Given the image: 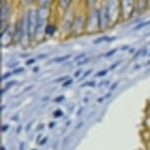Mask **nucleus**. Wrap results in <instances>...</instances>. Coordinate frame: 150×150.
Instances as JSON below:
<instances>
[{"label":"nucleus","instance_id":"1","mask_svg":"<svg viewBox=\"0 0 150 150\" xmlns=\"http://www.w3.org/2000/svg\"><path fill=\"white\" fill-rule=\"evenodd\" d=\"M116 38H109V36H101V38H99L97 39H95L94 40V44H98V43H101V42H111L113 40H115Z\"/></svg>","mask_w":150,"mask_h":150},{"label":"nucleus","instance_id":"2","mask_svg":"<svg viewBox=\"0 0 150 150\" xmlns=\"http://www.w3.org/2000/svg\"><path fill=\"white\" fill-rule=\"evenodd\" d=\"M71 58V54L69 55H65V56H62V57H57L55 58L53 62H55V63H62V62H65L66 60H69Z\"/></svg>","mask_w":150,"mask_h":150},{"label":"nucleus","instance_id":"3","mask_svg":"<svg viewBox=\"0 0 150 150\" xmlns=\"http://www.w3.org/2000/svg\"><path fill=\"white\" fill-rule=\"evenodd\" d=\"M55 32V27H53V26H47L46 27V29H45V33L48 35H52L53 33H54Z\"/></svg>","mask_w":150,"mask_h":150},{"label":"nucleus","instance_id":"4","mask_svg":"<svg viewBox=\"0 0 150 150\" xmlns=\"http://www.w3.org/2000/svg\"><path fill=\"white\" fill-rule=\"evenodd\" d=\"M148 25H150V20H149L148 22H142V23H140V24H138L137 26H135V27H134V30H140V29H142L143 27H146V26H148Z\"/></svg>","mask_w":150,"mask_h":150},{"label":"nucleus","instance_id":"5","mask_svg":"<svg viewBox=\"0 0 150 150\" xmlns=\"http://www.w3.org/2000/svg\"><path fill=\"white\" fill-rule=\"evenodd\" d=\"M15 83H16V81H10V83L7 84V86L5 87V88H2V89H1V95H2V94H4V92L6 91V90H7L8 88H10V87L12 86L13 84H15Z\"/></svg>","mask_w":150,"mask_h":150},{"label":"nucleus","instance_id":"6","mask_svg":"<svg viewBox=\"0 0 150 150\" xmlns=\"http://www.w3.org/2000/svg\"><path fill=\"white\" fill-rule=\"evenodd\" d=\"M81 87H86V86L93 87V86H95V83H94V81H86V83H84L81 84Z\"/></svg>","mask_w":150,"mask_h":150},{"label":"nucleus","instance_id":"7","mask_svg":"<svg viewBox=\"0 0 150 150\" xmlns=\"http://www.w3.org/2000/svg\"><path fill=\"white\" fill-rule=\"evenodd\" d=\"M53 116H54L55 118H60L63 116V112H62L61 110H56V111L53 113Z\"/></svg>","mask_w":150,"mask_h":150},{"label":"nucleus","instance_id":"8","mask_svg":"<svg viewBox=\"0 0 150 150\" xmlns=\"http://www.w3.org/2000/svg\"><path fill=\"white\" fill-rule=\"evenodd\" d=\"M84 57H86V53H81V54H79V55L76 56V57H75V60L79 62V61L81 60H81H83V58L84 59Z\"/></svg>","mask_w":150,"mask_h":150},{"label":"nucleus","instance_id":"9","mask_svg":"<svg viewBox=\"0 0 150 150\" xmlns=\"http://www.w3.org/2000/svg\"><path fill=\"white\" fill-rule=\"evenodd\" d=\"M116 52H117V48H114V49H112L111 51H109L108 53H106V54H104V56H105V57H110V56L114 55Z\"/></svg>","mask_w":150,"mask_h":150},{"label":"nucleus","instance_id":"10","mask_svg":"<svg viewBox=\"0 0 150 150\" xmlns=\"http://www.w3.org/2000/svg\"><path fill=\"white\" fill-rule=\"evenodd\" d=\"M72 83H73V80H72V79H69V80H67L66 81H64V83L62 84V86H63V87H66V86H71Z\"/></svg>","mask_w":150,"mask_h":150},{"label":"nucleus","instance_id":"11","mask_svg":"<svg viewBox=\"0 0 150 150\" xmlns=\"http://www.w3.org/2000/svg\"><path fill=\"white\" fill-rule=\"evenodd\" d=\"M107 73H108V71L107 70L100 71V72H98L97 74H96V77H103V76H106Z\"/></svg>","mask_w":150,"mask_h":150},{"label":"nucleus","instance_id":"12","mask_svg":"<svg viewBox=\"0 0 150 150\" xmlns=\"http://www.w3.org/2000/svg\"><path fill=\"white\" fill-rule=\"evenodd\" d=\"M24 71H25L24 68H18V69H14V71L12 73L14 74V75H17V74H20V73L24 72Z\"/></svg>","mask_w":150,"mask_h":150},{"label":"nucleus","instance_id":"13","mask_svg":"<svg viewBox=\"0 0 150 150\" xmlns=\"http://www.w3.org/2000/svg\"><path fill=\"white\" fill-rule=\"evenodd\" d=\"M12 74H13V73H11V72H8V73H6V74H4V75L1 77V80H2V81H4L5 79L10 78V77H11V75H12Z\"/></svg>","mask_w":150,"mask_h":150},{"label":"nucleus","instance_id":"14","mask_svg":"<svg viewBox=\"0 0 150 150\" xmlns=\"http://www.w3.org/2000/svg\"><path fill=\"white\" fill-rule=\"evenodd\" d=\"M89 62V59L88 58H86V59H83V61H79L78 62V65L79 66H81V65H83V64H86Z\"/></svg>","mask_w":150,"mask_h":150},{"label":"nucleus","instance_id":"15","mask_svg":"<svg viewBox=\"0 0 150 150\" xmlns=\"http://www.w3.org/2000/svg\"><path fill=\"white\" fill-rule=\"evenodd\" d=\"M121 63H122V61H118V62H117V63H114V64H113V65H112V66H111V67H110V69H109V70H114V69H115V68H117V67L119 66V65H120V64H121Z\"/></svg>","mask_w":150,"mask_h":150},{"label":"nucleus","instance_id":"16","mask_svg":"<svg viewBox=\"0 0 150 150\" xmlns=\"http://www.w3.org/2000/svg\"><path fill=\"white\" fill-rule=\"evenodd\" d=\"M64 96L63 95H61V96H58V97L57 98H56L55 99V100H54V102H56V103H58V102H61V101H63L64 100Z\"/></svg>","mask_w":150,"mask_h":150},{"label":"nucleus","instance_id":"17","mask_svg":"<svg viewBox=\"0 0 150 150\" xmlns=\"http://www.w3.org/2000/svg\"><path fill=\"white\" fill-rule=\"evenodd\" d=\"M8 129H9V125H3V126L1 127V131L5 132L8 131Z\"/></svg>","mask_w":150,"mask_h":150},{"label":"nucleus","instance_id":"18","mask_svg":"<svg viewBox=\"0 0 150 150\" xmlns=\"http://www.w3.org/2000/svg\"><path fill=\"white\" fill-rule=\"evenodd\" d=\"M91 73H92V70H88V71H86V72L83 74V78H81V80H83V78H86L87 76L90 75V74H91Z\"/></svg>","mask_w":150,"mask_h":150},{"label":"nucleus","instance_id":"19","mask_svg":"<svg viewBox=\"0 0 150 150\" xmlns=\"http://www.w3.org/2000/svg\"><path fill=\"white\" fill-rule=\"evenodd\" d=\"M35 59H30V60H28L26 62V64L27 65H32L33 63H35Z\"/></svg>","mask_w":150,"mask_h":150},{"label":"nucleus","instance_id":"20","mask_svg":"<svg viewBox=\"0 0 150 150\" xmlns=\"http://www.w3.org/2000/svg\"><path fill=\"white\" fill-rule=\"evenodd\" d=\"M66 79H68V77H63V78H59L57 80H55V83H59V81H65Z\"/></svg>","mask_w":150,"mask_h":150},{"label":"nucleus","instance_id":"21","mask_svg":"<svg viewBox=\"0 0 150 150\" xmlns=\"http://www.w3.org/2000/svg\"><path fill=\"white\" fill-rule=\"evenodd\" d=\"M117 86H118V83H115L111 86V88H110V91H113V90H114Z\"/></svg>","mask_w":150,"mask_h":150},{"label":"nucleus","instance_id":"22","mask_svg":"<svg viewBox=\"0 0 150 150\" xmlns=\"http://www.w3.org/2000/svg\"><path fill=\"white\" fill-rule=\"evenodd\" d=\"M81 70H78L77 72L75 73V75H74V77H75V78H78L79 76H80V74H81Z\"/></svg>","mask_w":150,"mask_h":150},{"label":"nucleus","instance_id":"23","mask_svg":"<svg viewBox=\"0 0 150 150\" xmlns=\"http://www.w3.org/2000/svg\"><path fill=\"white\" fill-rule=\"evenodd\" d=\"M46 141H47V137H44L43 139H42L40 142H39V145H43V144L46 142Z\"/></svg>","mask_w":150,"mask_h":150},{"label":"nucleus","instance_id":"24","mask_svg":"<svg viewBox=\"0 0 150 150\" xmlns=\"http://www.w3.org/2000/svg\"><path fill=\"white\" fill-rule=\"evenodd\" d=\"M54 126H55V122H50V124H49V128H50V129H52Z\"/></svg>","mask_w":150,"mask_h":150},{"label":"nucleus","instance_id":"25","mask_svg":"<svg viewBox=\"0 0 150 150\" xmlns=\"http://www.w3.org/2000/svg\"><path fill=\"white\" fill-rule=\"evenodd\" d=\"M83 122H81V123L79 124V126H76V129H79L81 126H83Z\"/></svg>","mask_w":150,"mask_h":150},{"label":"nucleus","instance_id":"26","mask_svg":"<svg viewBox=\"0 0 150 150\" xmlns=\"http://www.w3.org/2000/svg\"><path fill=\"white\" fill-rule=\"evenodd\" d=\"M103 100H104V97H99V98L97 99V102L101 103V102H103Z\"/></svg>","mask_w":150,"mask_h":150},{"label":"nucleus","instance_id":"27","mask_svg":"<svg viewBox=\"0 0 150 150\" xmlns=\"http://www.w3.org/2000/svg\"><path fill=\"white\" fill-rule=\"evenodd\" d=\"M20 150H24V142L20 144Z\"/></svg>","mask_w":150,"mask_h":150},{"label":"nucleus","instance_id":"28","mask_svg":"<svg viewBox=\"0 0 150 150\" xmlns=\"http://www.w3.org/2000/svg\"><path fill=\"white\" fill-rule=\"evenodd\" d=\"M140 65H135L134 66V70H138V69H140Z\"/></svg>","mask_w":150,"mask_h":150},{"label":"nucleus","instance_id":"29","mask_svg":"<svg viewBox=\"0 0 150 150\" xmlns=\"http://www.w3.org/2000/svg\"><path fill=\"white\" fill-rule=\"evenodd\" d=\"M32 125H33V123H30L29 125H28V126H27V129H26L27 131H29V129L30 128V127H32Z\"/></svg>","mask_w":150,"mask_h":150},{"label":"nucleus","instance_id":"30","mask_svg":"<svg viewBox=\"0 0 150 150\" xmlns=\"http://www.w3.org/2000/svg\"><path fill=\"white\" fill-rule=\"evenodd\" d=\"M147 115L150 117V105L148 106V109H147Z\"/></svg>","mask_w":150,"mask_h":150},{"label":"nucleus","instance_id":"31","mask_svg":"<svg viewBox=\"0 0 150 150\" xmlns=\"http://www.w3.org/2000/svg\"><path fill=\"white\" fill-rule=\"evenodd\" d=\"M21 128H22V127H21V126H19V128L17 129V134H19V132H21V131H20V129H21Z\"/></svg>","mask_w":150,"mask_h":150},{"label":"nucleus","instance_id":"32","mask_svg":"<svg viewBox=\"0 0 150 150\" xmlns=\"http://www.w3.org/2000/svg\"><path fill=\"white\" fill-rule=\"evenodd\" d=\"M38 70H39L38 67H35V69H33V72H38Z\"/></svg>","mask_w":150,"mask_h":150},{"label":"nucleus","instance_id":"33","mask_svg":"<svg viewBox=\"0 0 150 150\" xmlns=\"http://www.w3.org/2000/svg\"><path fill=\"white\" fill-rule=\"evenodd\" d=\"M134 48H132V49L129 50V53H131V54H132V53H134Z\"/></svg>","mask_w":150,"mask_h":150},{"label":"nucleus","instance_id":"34","mask_svg":"<svg viewBox=\"0 0 150 150\" xmlns=\"http://www.w3.org/2000/svg\"><path fill=\"white\" fill-rule=\"evenodd\" d=\"M44 57H46V54H44V55H40V56H38V58H44Z\"/></svg>","mask_w":150,"mask_h":150},{"label":"nucleus","instance_id":"35","mask_svg":"<svg viewBox=\"0 0 150 150\" xmlns=\"http://www.w3.org/2000/svg\"><path fill=\"white\" fill-rule=\"evenodd\" d=\"M128 48H129V46H125V47L122 48V50H126V49H128Z\"/></svg>","mask_w":150,"mask_h":150},{"label":"nucleus","instance_id":"36","mask_svg":"<svg viewBox=\"0 0 150 150\" xmlns=\"http://www.w3.org/2000/svg\"><path fill=\"white\" fill-rule=\"evenodd\" d=\"M149 72H150V67H149V69H147V70H146V72H145V73L147 74V73H149Z\"/></svg>","mask_w":150,"mask_h":150},{"label":"nucleus","instance_id":"37","mask_svg":"<svg viewBox=\"0 0 150 150\" xmlns=\"http://www.w3.org/2000/svg\"><path fill=\"white\" fill-rule=\"evenodd\" d=\"M70 125H71V122L69 121V122H67V126H70Z\"/></svg>","mask_w":150,"mask_h":150},{"label":"nucleus","instance_id":"38","mask_svg":"<svg viewBox=\"0 0 150 150\" xmlns=\"http://www.w3.org/2000/svg\"><path fill=\"white\" fill-rule=\"evenodd\" d=\"M1 150H5V147H4V146H2V147H1Z\"/></svg>","mask_w":150,"mask_h":150},{"label":"nucleus","instance_id":"39","mask_svg":"<svg viewBox=\"0 0 150 150\" xmlns=\"http://www.w3.org/2000/svg\"><path fill=\"white\" fill-rule=\"evenodd\" d=\"M148 56H150V53H149V54H148Z\"/></svg>","mask_w":150,"mask_h":150},{"label":"nucleus","instance_id":"40","mask_svg":"<svg viewBox=\"0 0 150 150\" xmlns=\"http://www.w3.org/2000/svg\"><path fill=\"white\" fill-rule=\"evenodd\" d=\"M33 150H35V149H33Z\"/></svg>","mask_w":150,"mask_h":150}]
</instances>
